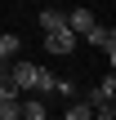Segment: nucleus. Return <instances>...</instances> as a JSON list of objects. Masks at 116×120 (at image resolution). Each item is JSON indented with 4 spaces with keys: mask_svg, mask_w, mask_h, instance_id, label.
<instances>
[{
    "mask_svg": "<svg viewBox=\"0 0 116 120\" xmlns=\"http://www.w3.org/2000/svg\"><path fill=\"white\" fill-rule=\"evenodd\" d=\"M31 76H36V62H13V67H9V80H13L18 89H31Z\"/></svg>",
    "mask_w": 116,
    "mask_h": 120,
    "instance_id": "obj_4",
    "label": "nucleus"
},
{
    "mask_svg": "<svg viewBox=\"0 0 116 120\" xmlns=\"http://www.w3.org/2000/svg\"><path fill=\"white\" fill-rule=\"evenodd\" d=\"M18 120H45V102H40V98L18 102Z\"/></svg>",
    "mask_w": 116,
    "mask_h": 120,
    "instance_id": "obj_6",
    "label": "nucleus"
},
{
    "mask_svg": "<svg viewBox=\"0 0 116 120\" xmlns=\"http://www.w3.org/2000/svg\"><path fill=\"white\" fill-rule=\"evenodd\" d=\"M45 49H49V53H72V49H76V31H72V27L45 31Z\"/></svg>",
    "mask_w": 116,
    "mask_h": 120,
    "instance_id": "obj_2",
    "label": "nucleus"
},
{
    "mask_svg": "<svg viewBox=\"0 0 116 120\" xmlns=\"http://www.w3.org/2000/svg\"><path fill=\"white\" fill-rule=\"evenodd\" d=\"M94 120H116V107H112V102H103V107H94Z\"/></svg>",
    "mask_w": 116,
    "mask_h": 120,
    "instance_id": "obj_13",
    "label": "nucleus"
},
{
    "mask_svg": "<svg viewBox=\"0 0 116 120\" xmlns=\"http://www.w3.org/2000/svg\"><path fill=\"white\" fill-rule=\"evenodd\" d=\"M18 94H22V89H18V85L9 80V71H4V76H0V102H9V98H18Z\"/></svg>",
    "mask_w": 116,
    "mask_h": 120,
    "instance_id": "obj_10",
    "label": "nucleus"
},
{
    "mask_svg": "<svg viewBox=\"0 0 116 120\" xmlns=\"http://www.w3.org/2000/svg\"><path fill=\"white\" fill-rule=\"evenodd\" d=\"M67 120H94V107L80 98V102H72V107H67Z\"/></svg>",
    "mask_w": 116,
    "mask_h": 120,
    "instance_id": "obj_8",
    "label": "nucleus"
},
{
    "mask_svg": "<svg viewBox=\"0 0 116 120\" xmlns=\"http://www.w3.org/2000/svg\"><path fill=\"white\" fill-rule=\"evenodd\" d=\"M85 40H89L94 49H103V53H107V62L116 58V31H112V27H98V22H94V27L85 31Z\"/></svg>",
    "mask_w": 116,
    "mask_h": 120,
    "instance_id": "obj_1",
    "label": "nucleus"
},
{
    "mask_svg": "<svg viewBox=\"0 0 116 120\" xmlns=\"http://www.w3.org/2000/svg\"><path fill=\"white\" fill-rule=\"evenodd\" d=\"M112 98H116V76H107L103 85H94V89L85 94V102H89V107H103V102H112Z\"/></svg>",
    "mask_w": 116,
    "mask_h": 120,
    "instance_id": "obj_3",
    "label": "nucleus"
},
{
    "mask_svg": "<svg viewBox=\"0 0 116 120\" xmlns=\"http://www.w3.org/2000/svg\"><path fill=\"white\" fill-rule=\"evenodd\" d=\"M4 71H9V67H4V58H0V76H4Z\"/></svg>",
    "mask_w": 116,
    "mask_h": 120,
    "instance_id": "obj_14",
    "label": "nucleus"
},
{
    "mask_svg": "<svg viewBox=\"0 0 116 120\" xmlns=\"http://www.w3.org/2000/svg\"><path fill=\"white\" fill-rule=\"evenodd\" d=\"M67 27H72L76 36H85V31L94 27V13H89V9H72V13H67Z\"/></svg>",
    "mask_w": 116,
    "mask_h": 120,
    "instance_id": "obj_5",
    "label": "nucleus"
},
{
    "mask_svg": "<svg viewBox=\"0 0 116 120\" xmlns=\"http://www.w3.org/2000/svg\"><path fill=\"white\" fill-rule=\"evenodd\" d=\"M40 27H45V31H58V27H67V13H63V9H45V13H40Z\"/></svg>",
    "mask_w": 116,
    "mask_h": 120,
    "instance_id": "obj_7",
    "label": "nucleus"
},
{
    "mask_svg": "<svg viewBox=\"0 0 116 120\" xmlns=\"http://www.w3.org/2000/svg\"><path fill=\"white\" fill-rule=\"evenodd\" d=\"M0 120H18V98H9V102H0Z\"/></svg>",
    "mask_w": 116,
    "mask_h": 120,
    "instance_id": "obj_12",
    "label": "nucleus"
},
{
    "mask_svg": "<svg viewBox=\"0 0 116 120\" xmlns=\"http://www.w3.org/2000/svg\"><path fill=\"white\" fill-rule=\"evenodd\" d=\"M54 94H67V98H76V85H72V80H63V76H54Z\"/></svg>",
    "mask_w": 116,
    "mask_h": 120,
    "instance_id": "obj_11",
    "label": "nucleus"
},
{
    "mask_svg": "<svg viewBox=\"0 0 116 120\" xmlns=\"http://www.w3.org/2000/svg\"><path fill=\"white\" fill-rule=\"evenodd\" d=\"M63 120H67V116H63Z\"/></svg>",
    "mask_w": 116,
    "mask_h": 120,
    "instance_id": "obj_15",
    "label": "nucleus"
},
{
    "mask_svg": "<svg viewBox=\"0 0 116 120\" xmlns=\"http://www.w3.org/2000/svg\"><path fill=\"white\" fill-rule=\"evenodd\" d=\"M13 53H18V36H13V31H4V36H0V58L9 62Z\"/></svg>",
    "mask_w": 116,
    "mask_h": 120,
    "instance_id": "obj_9",
    "label": "nucleus"
}]
</instances>
